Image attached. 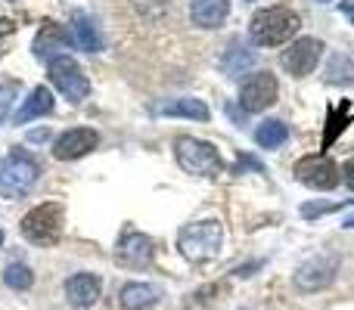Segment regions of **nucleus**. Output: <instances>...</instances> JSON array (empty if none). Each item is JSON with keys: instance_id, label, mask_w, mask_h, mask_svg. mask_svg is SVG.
Segmentation results:
<instances>
[{"instance_id": "obj_3", "label": "nucleus", "mask_w": 354, "mask_h": 310, "mask_svg": "<svg viewBox=\"0 0 354 310\" xmlns=\"http://www.w3.org/2000/svg\"><path fill=\"white\" fill-rule=\"evenodd\" d=\"M41 177V164L25 149H12L10 155L0 158V195L3 199H25L35 189Z\"/></svg>"}, {"instance_id": "obj_22", "label": "nucleus", "mask_w": 354, "mask_h": 310, "mask_svg": "<svg viewBox=\"0 0 354 310\" xmlns=\"http://www.w3.org/2000/svg\"><path fill=\"white\" fill-rule=\"evenodd\" d=\"M326 84H345V87L354 84V66L348 56L336 53L330 59V66H326Z\"/></svg>"}, {"instance_id": "obj_18", "label": "nucleus", "mask_w": 354, "mask_h": 310, "mask_svg": "<svg viewBox=\"0 0 354 310\" xmlns=\"http://www.w3.org/2000/svg\"><path fill=\"white\" fill-rule=\"evenodd\" d=\"M72 41L78 43L84 53H100V50H103V35H100L97 22L81 16V12L72 16Z\"/></svg>"}, {"instance_id": "obj_9", "label": "nucleus", "mask_w": 354, "mask_h": 310, "mask_svg": "<svg viewBox=\"0 0 354 310\" xmlns=\"http://www.w3.org/2000/svg\"><path fill=\"white\" fill-rule=\"evenodd\" d=\"M277 97H280V84H277V78L270 72L249 75V78L243 81V87H239V106H243L245 112H252V115L270 109V106L277 103Z\"/></svg>"}, {"instance_id": "obj_27", "label": "nucleus", "mask_w": 354, "mask_h": 310, "mask_svg": "<svg viewBox=\"0 0 354 310\" xmlns=\"http://www.w3.org/2000/svg\"><path fill=\"white\" fill-rule=\"evenodd\" d=\"M6 31H12V22H6V19H0V35H6Z\"/></svg>"}, {"instance_id": "obj_24", "label": "nucleus", "mask_w": 354, "mask_h": 310, "mask_svg": "<svg viewBox=\"0 0 354 310\" xmlns=\"http://www.w3.org/2000/svg\"><path fill=\"white\" fill-rule=\"evenodd\" d=\"M252 62H255V53H243V47H236V43H233L230 53L221 59V66H224L227 75H239L243 68H249Z\"/></svg>"}, {"instance_id": "obj_6", "label": "nucleus", "mask_w": 354, "mask_h": 310, "mask_svg": "<svg viewBox=\"0 0 354 310\" xmlns=\"http://www.w3.org/2000/svg\"><path fill=\"white\" fill-rule=\"evenodd\" d=\"M47 78L53 81V87L68 99V103H81L91 93V81L81 72V66L72 56H53L47 62Z\"/></svg>"}, {"instance_id": "obj_19", "label": "nucleus", "mask_w": 354, "mask_h": 310, "mask_svg": "<svg viewBox=\"0 0 354 310\" xmlns=\"http://www.w3.org/2000/svg\"><path fill=\"white\" fill-rule=\"evenodd\" d=\"M50 112H53V93H50L47 87H35V90L28 93V99L22 103V109L16 112V118H12V122H16V124H28L31 118L50 115Z\"/></svg>"}, {"instance_id": "obj_14", "label": "nucleus", "mask_w": 354, "mask_h": 310, "mask_svg": "<svg viewBox=\"0 0 354 310\" xmlns=\"http://www.w3.org/2000/svg\"><path fill=\"white\" fill-rule=\"evenodd\" d=\"M72 43L75 41L66 28H59L56 22H44L41 31H37V37H35V43H31V50H35L37 59H53V53L62 56V50H68Z\"/></svg>"}, {"instance_id": "obj_17", "label": "nucleus", "mask_w": 354, "mask_h": 310, "mask_svg": "<svg viewBox=\"0 0 354 310\" xmlns=\"http://www.w3.org/2000/svg\"><path fill=\"white\" fill-rule=\"evenodd\" d=\"M122 307L124 310H147L153 304H159L162 298V289H156L153 282H128V286L122 289Z\"/></svg>"}, {"instance_id": "obj_8", "label": "nucleus", "mask_w": 354, "mask_h": 310, "mask_svg": "<svg viewBox=\"0 0 354 310\" xmlns=\"http://www.w3.org/2000/svg\"><path fill=\"white\" fill-rule=\"evenodd\" d=\"M339 273V258L336 255H317L311 261H305L295 270V292L311 295V292H324L326 286H333Z\"/></svg>"}, {"instance_id": "obj_29", "label": "nucleus", "mask_w": 354, "mask_h": 310, "mask_svg": "<svg viewBox=\"0 0 354 310\" xmlns=\"http://www.w3.org/2000/svg\"><path fill=\"white\" fill-rule=\"evenodd\" d=\"M0 245H3V233H0Z\"/></svg>"}, {"instance_id": "obj_4", "label": "nucleus", "mask_w": 354, "mask_h": 310, "mask_svg": "<svg viewBox=\"0 0 354 310\" xmlns=\"http://www.w3.org/2000/svg\"><path fill=\"white\" fill-rule=\"evenodd\" d=\"M174 158H177V164L193 177H214V174H221V168H224L218 149L205 140H196V137H177Z\"/></svg>"}, {"instance_id": "obj_11", "label": "nucleus", "mask_w": 354, "mask_h": 310, "mask_svg": "<svg viewBox=\"0 0 354 310\" xmlns=\"http://www.w3.org/2000/svg\"><path fill=\"white\" fill-rule=\"evenodd\" d=\"M115 258L118 264H124V267H149L156 258V242L149 236H143V233L137 230H128L122 239H118V249H115Z\"/></svg>"}, {"instance_id": "obj_13", "label": "nucleus", "mask_w": 354, "mask_h": 310, "mask_svg": "<svg viewBox=\"0 0 354 310\" xmlns=\"http://www.w3.org/2000/svg\"><path fill=\"white\" fill-rule=\"evenodd\" d=\"M100 292H103V282H100L97 273H75L66 280V298L72 307L87 310L97 304Z\"/></svg>"}, {"instance_id": "obj_23", "label": "nucleus", "mask_w": 354, "mask_h": 310, "mask_svg": "<svg viewBox=\"0 0 354 310\" xmlns=\"http://www.w3.org/2000/svg\"><path fill=\"white\" fill-rule=\"evenodd\" d=\"M3 282L10 289H16V292H25V289H31V282H35V273H31V267H25V264H10V267L3 270Z\"/></svg>"}, {"instance_id": "obj_20", "label": "nucleus", "mask_w": 354, "mask_h": 310, "mask_svg": "<svg viewBox=\"0 0 354 310\" xmlns=\"http://www.w3.org/2000/svg\"><path fill=\"white\" fill-rule=\"evenodd\" d=\"M159 115H168V118H193V122H208L212 112L202 99L196 97H183V99H171V103L159 106Z\"/></svg>"}, {"instance_id": "obj_26", "label": "nucleus", "mask_w": 354, "mask_h": 310, "mask_svg": "<svg viewBox=\"0 0 354 310\" xmlns=\"http://www.w3.org/2000/svg\"><path fill=\"white\" fill-rule=\"evenodd\" d=\"M342 10H345V12H348V19H351V22H354V0H342Z\"/></svg>"}, {"instance_id": "obj_5", "label": "nucleus", "mask_w": 354, "mask_h": 310, "mask_svg": "<svg viewBox=\"0 0 354 310\" xmlns=\"http://www.w3.org/2000/svg\"><path fill=\"white\" fill-rule=\"evenodd\" d=\"M22 236L35 245H53L62 233V205L59 202H44L35 211H28L19 224Z\"/></svg>"}, {"instance_id": "obj_10", "label": "nucleus", "mask_w": 354, "mask_h": 310, "mask_svg": "<svg viewBox=\"0 0 354 310\" xmlns=\"http://www.w3.org/2000/svg\"><path fill=\"white\" fill-rule=\"evenodd\" d=\"M320 56H324V41L317 37H299L280 53V66L286 68L292 78H305L317 68Z\"/></svg>"}, {"instance_id": "obj_21", "label": "nucleus", "mask_w": 354, "mask_h": 310, "mask_svg": "<svg viewBox=\"0 0 354 310\" xmlns=\"http://www.w3.org/2000/svg\"><path fill=\"white\" fill-rule=\"evenodd\" d=\"M286 140H289V128L283 122H277V118L261 122L258 124V130H255V143L261 149H277V146H283Z\"/></svg>"}, {"instance_id": "obj_2", "label": "nucleus", "mask_w": 354, "mask_h": 310, "mask_svg": "<svg viewBox=\"0 0 354 310\" xmlns=\"http://www.w3.org/2000/svg\"><path fill=\"white\" fill-rule=\"evenodd\" d=\"M221 245H224L221 220H196V224H187L177 233V249L193 264H205L212 258H218Z\"/></svg>"}, {"instance_id": "obj_15", "label": "nucleus", "mask_w": 354, "mask_h": 310, "mask_svg": "<svg viewBox=\"0 0 354 310\" xmlns=\"http://www.w3.org/2000/svg\"><path fill=\"white\" fill-rule=\"evenodd\" d=\"M230 12V0H189V19L199 28H221Z\"/></svg>"}, {"instance_id": "obj_25", "label": "nucleus", "mask_w": 354, "mask_h": 310, "mask_svg": "<svg viewBox=\"0 0 354 310\" xmlns=\"http://www.w3.org/2000/svg\"><path fill=\"white\" fill-rule=\"evenodd\" d=\"M342 180L348 189H354V158H348V162L342 164Z\"/></svg>"}, {"instance_id": "obj_16", "label": "nucleus", "mask_w": 354, "mask_h": 310, "mask_svg": "<svg viewBox=\"0 0 354 310\" xmlns=\"http://www.w3.org/2000/svg\"><path fill=\"white\" fill-rule=\"evenodd\" d=\"M354 122V106L348 99H342V103H333L330 109H326V128H324V143L320 146L330 149L333 143L339 140V137L345 134V128Z\"/></svg>"}, {"instance_id": "obj_30", "label": "nucleus", "mask_w": 354, "mask_h": 310, "mask_svg": "<svg viewBox=\"0 0 354 310\" xmlns=\"http://www.w3.org/2000/svg\"><path fill=\"white\" fill-rule=\"evenodd\" d=\"M320 3H326V0H320Z\"/></svg>"}, {"instance_id": "obj_28", "label": "nucleus", "mask_w": 354, "mask_h": 310, "mask_svg": "<svg viewBox=\"0 0 354 310\" xmlns=\"http://www.w3.org/2000/svg\"><path fill=\"white\" fill-rule=\"evenodd\" d=\"M342 226H348V230H354V217H348V220H345Z\"/></svg>"}, {"instance_id": "obj_7", "label": "nucleus", "mask_w": 354, "mask_h": 310, "mask_svg": "<svg viewBox=\"0 0 354 310\" xmlns=\"http://www.w3.org/2000/svg\"><path fill=\"white\" fill-rule=\"evenodd\" d=\"M295 177H299V183H305L308 189L330 193V189H336L339 180H342V168H339L330 155H308L295 164Z\"/></svg>"}, {"instance_id": "obj_1", "label": "nucleus", "mask_w": 354, "mask_h": 310, "mask_svg": "<svg viewBox=\"0 0 354 310\" xmlns=\"http://www.w3.org/2000/svg\"><path fill=\"white\" fill-rule=\"evenodd\" d=\"M299 28H301L299 12H292L289 6H268V10H258L252 16L249 37L258 47H280V43H292Z\"/></svg>"}, {"instance_id": "obj_12", "label": "nucleus", "mask_w": 354, "mask_h": 310, "mask_svg": "<svg viewBox=\"0 0 354 310\" xmlns=\"http://www.w3.org/2000/svg\"><path fill=\"white\" fill-rule=\"evenodd\" d=\"M100 143V134L93 128H72L53 143V155L59 162H75V158L93 153Z\"/></svg>"}]
</instances>
